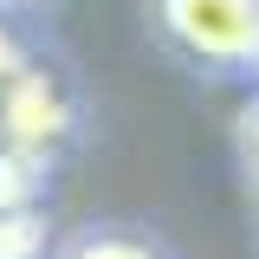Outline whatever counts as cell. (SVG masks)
I'll list each match as a JSON object with an SVG mask.
<instances>
[{
	"mask_svg": "<svg viewBox=\"0 0 259 259\" xmlns=\"http://www.w3.org/2000/svg\"><path fill=\"white\" fill-rule=\"evenodd\" d=\"M156 32L201 71L240 78L259 59V7L253 0H149Z\"/></svg>",
	"mask_w": 259,
	"mask_h": 259,
	"instance_id": "6da1fadb",
	"label": "cell"
},
{
	"mask_svg": "<svg viewBox=\"0 0 259 259\" xmlns=\"http://www.w3.org/2000/svg\"><path fill=\"white\" fill-rule=\"evenodd\" d=\"M78 136V91L52 59H32L0 84V149H20V156L46 162L59 156L65 143Z\"/></svg>",
	"mask_w": 259,
	"mask_h": 259,
	"instance_id": "7a4b0ae2",
	"label": "cell"
},
{
	"mask_svg": "<svg viewBox=\"0 0 259 259\" xmlns=\"http://www.w3.org/2000/svg\"><path fill=\"white\" fill-rule=\"evenodd\" d=\"M52 259H168V246L149 240V233H136V227H84Z\"/></svg>",
	"mask_w": 259,
	"mask_h": 259,
	"instance_id": "3957f363",
	"label": "cell"
},
{
	"mask_svg": "<svg viewBox=\"0 0 259 259\" xmlns=\"http://www.w3.org/2000/svg\"><path fill=\"white\" fill-rule=\"evenodd\" d=\"M52 214L46 207H7L0 214V259H52Z\"/></svg>",
	"mask_w": 259,
	"mask_h": 259,
	"instance_id": "277c9868",
	"label": "cell"
},
{
	"mask_svg": "<svg viewBox=\"0 0 259 259\" xmlns=\"http://www.w3.org/2000/svg\"><path fill=\"white\" fill-rule=\"evenodd\" d=\"M46 162L20 156V149H0V214L7 207H39V194H46Z\"/></svg>",
	"mask_w": 259,
	"mask_h": 259,
	"instance_id": "5b68a950",
	"label": "cell"
},
{
	"mask_svg": "<svg viewBox=\"0 0 259 259\" xmlns=\"http://www.w3.org/2000/svg\"><path fill=\"white\" fill-rule=\"evenodd\" d=\"M233 143H240V162H246V175L259 182V97L240 110V123H233Z\"/></svg>",
	"mask_w": 259,
	"mask_h": 259,
	"instance_id": "8992f818",
	"label": "cell"
},
{
	"mask_svg": "<svg viewBox=\"0 0 259 259\" xmlns=\"http://www.w3.org/2000/svg\"><path fill=\"white\" fill-rule=\"evenodd\" d=\"M20 65H26V46H20V32L0 20V84H7V78H13Z\"/></svg>",
	"mask_w": 259,
	"mask_h": 259,
	"instance_id": "52a82bcc",
	"label": "cell"
},
{
	"mask_svg": "<svg viewBox=\"0 0 259 259\" xmlns=\"http://www.w3.org/2000/svg\"><path fill=\"white\" fill-rule=\"evenodd\" d=\"M253 78H259V59H253Z\"/></svg>",
	"mask_w": 259,
	"mask_h": 259,
	"instance_id": "ba28073f",
	"label": "cell"
},
{
	"mask_svg": "<svg viewBox=\"0 0 259 259\" xmlns=\"http://www.w3.org/2000/svg\"><path fill=\"white\" fill-rule=\"evenodd\" d=\"M0 7H7V0H0Z\"/></svg>",
	"mask_w": 259,
	"mask_h": 259,
	"instance_id": "9c48e42d",
	"label": "cell"
},
{
	"mask_svg": "<svg viewBox=\"0 0 259 259\" xmlns=\"http://www.w3.org/2000/svg\"><path fill=\"white\" fill-rule=\"evenodd\" d=\"M253 7H259V0H253Z\"/></svg>",
	"mask_w": 259,
	"mask_h": 259,
	"instance_id": "30bf717a",
	"label": "cell"
}]
</instances>
